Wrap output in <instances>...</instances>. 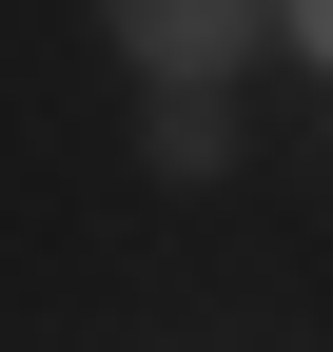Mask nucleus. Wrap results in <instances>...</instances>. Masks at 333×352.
Here are the masks:
<instances>
[{"label": "nucleus", "instance_id": "nucleus-2", "mask_svg": "<svg viewBox=\"0 0 333 352\" xmlns=\"http://www.w3.org/2000/svg\"><path fill=\"white\" fill-rule=\"evenodd\" d=\"M157 176H216V78H157Z\"/></svg>", "mask_w": 333, "mask_h": 352}, {"label": "nucleus", "instance_id": "nucleus-3", "mask_svg": "<svg viewBox=\"0 0 333 352\" xmlns=\"http://www.w3.org/2000/svg\"><path fill=\"white\" fill-rule=\"evenodd\" d=\"M275 20H294V39H314V59H333V0H275Z\"/></svg>", "mask_w": 333, "mask_h": 352}, {"label": "nucleus", "instance_id": "nucleus-1", "mask_svg": "<svg viewBox=\"0 0 333 352\" xmlns=\"http://www.w3.org/2000/svg\"><path fill=\"white\" fill-rule=\"evenodd\" d=\"M98 20H118V59H138V78H216L235 39H255V0H98Z\"/></svg>", "mask_w": 333, "mask_h": 352}]
</instances>
